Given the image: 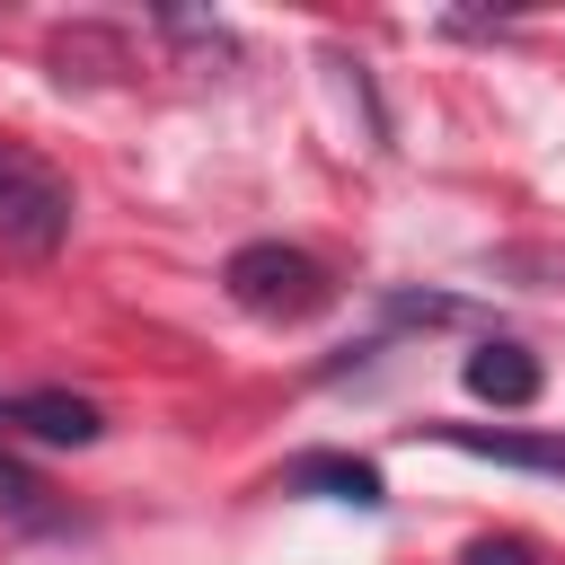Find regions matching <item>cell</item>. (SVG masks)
Here are the masks:
<instances>
[{
	"mask_svg": "<svg viewBox=\"0 0 565 565\" xmlns=\"http://www.w3.org/2000/svg\"><path fill=\"white\" fill-rule=\"evenodd\" d=\"M221 282H230V300H238L247 318H309V309L335 300L327 265H318L309 247H282V238H247Z\"/></svg>",
	"mask_w": 565,
	"mask_h": 565,
	"instance_id": "cell-1",
	"label": "cell"
},
{
	"mask_svg": "<svg viewBox=\"0 0 565 565\" xmlns=\"http://www.w3.org/2000/svg\"><path fill=\"white\" fill-rule=\"evenodd\" d=\"M62 238H71V185H62L26 141H0V247L53 256Z\"/></svg>",
	"mask_w": 565,
	"mask_h": 565,
	"instance_id": "cell-2",
	"label": "cell"
},
{
	"mask_svg": "<svg viewBox=\"0 0 565 565\" xmlns=\"http://www.w3.org/2000/svg\"><path fill=\"white\" fill-rule=\"evenodd\" d=\"M9 424L35 433V441H53V450H88V441L106 433V415H97L88 397H71V388H26V397H9Z\"/></svg>",
	"mask_w": 565,
	"mask_h": 565,
	"instance_id": "cell-3",
	"label": "cell"
},
{
	"mask_svg": "<svg viewBox=\"0 0 565 565\" xmlns=\"http://www.w3.org/2000/svg\"><path fill=\"white\" fill-rule=\"evenodd\" d=\"M459 380H468V397H486V406H530V397H539V362H530L521 344H477Z\"/></svg>",
	"mask_w": 565,
	"mask_h": 565,
	"instance_id": "cell-4",
	"label": "cell"
},
{
	"mask_svg": "<svg viewBox=\"0 0 565 565\" xmlns=\"http://www.w3.org/2000/svg\"><path fill=\"white\" fill-rule=\"evenodd\" d=\"M450 450L468 459H503V468H539V477H565V441H521V433H486V424H441Z\"/></svg>",
	"mask_w": 565,
	"mask_h": 565,
	"instance_id": "cell-5",
	"label": "cell"
},
{
	"mask_svg": "<svg viewBox=\"0 0 565 565\" xmlns=\"http://www.w3.org/2000/svg\"><path fill=\"white\" fill-rule=\"evenodd\" d=\"M291 486H327L335 503H362V512H371V503H388V494H380V468H371V459H335V450L291 459Z\"/></svg>",
	"mask_w": 565,
	"mask_h": 565,
	"instance_id": "cell-6",
	"label": "cell"
},
{
	"mask_svg": "<svg viewBox=\"0 0 565 565\" xmlns=\"http://www.w3.org/2000/svg\"><path fill=\"white\" fill-rule=\"evenodd\" d=\"M494 274H512L530 291H565V247H494Z\"/></svg>",
	"mask_w": 565,
	"mask_h": 565,
	"instance_id": "cell-7",
	"label": "cell"
},
{
	"mask_svg": "<svg viewBox=\"0 0 565 565\" xmlns=\"http://www.w3.org/2000/svg\"><path fill=\"white\" fill-rule=\"evenodd\" d=\"M459 565H539V556H530L521 539H477V547H468Z\"/></svg>",
	"mask_w": 565,
	"mask_h": 565,
	"instance_id": "cell-8",
	"label": "cell"
}]
</instances>
